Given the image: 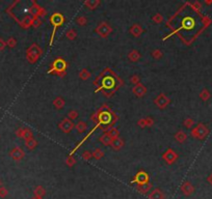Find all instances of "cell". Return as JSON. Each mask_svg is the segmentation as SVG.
Instances as JSON below:
<instances>
[{
    "instance_id": "6da1fadb",
    "label": "cell",
    "mask_w": 212,
    "mask_h": 199,
    "mask_svg": "<svg viewBox=\"0 0 212 199\" xmlns=\"http://www.w3.org/2000/svg\"><path fill=\"white\" fill-rule=\"evenodd\" d=\"M66 69H67V62L62 58H57L56 60H54V62L51 65V69L48 71L49 74L55 72L56 74H58L59 76H64L66 74Z\"/></svg>"
},
{
    "instance_id": "7a4b0ae2",
    "label": "cell",
    "mask_w": 212,
    "mask_h": 199,
    "mask_svg": "<svg viewBox=\"0 0 212 199\" xmlns=\"http://www.w3.org/2000/svg\"><path fill=\"white\" fill-rule=\"evenodd\" d=\"M50 22H51V24L54 26L53 35H52V38H51V43H52L53 36H54V33H55V29H56V27H58V26H60L61 24H64V22H65V17H64L61 14H59V12H55V14H53V15L51 16V18H50Z\"/></svg>"
},
{
    "instance_id": "3957f363",
    "label": "cell",
    "mask_w": 212,
    "mask_h": 199,
    "mask_svg": "<svg viewBox=\"0 0 212 199\" xmlns=\"http://www.w3.org/2000/svg\"><path fill=\"white\" fill-rule=\"evenodd\" d=\"M42 55V49L37 45H32L28 49V58L30 62H35Z\"/></svg>"
},
{
    "instance_id": "277c9868",
    "label": "cell",
    "mask_w": 212,
    "mask_h": 199,
    "mask_svg": "<svg viewBox=\"0 0 212 199\" xmlns=\"http://www.w3.org/2000/svg\"><path fill=\"white\" fill-rule=\"evenodd\" d=\"M112 29L110 27V25L107 24L106 22H102L98 25V27L96 28V32L102 37H106L111 33Z\"/></svg>"
},
{
    "instance_id": "5b68a950",
    "label": "cell",
    "mask_w": 212,
    "mask_h": 199,
    "mask_svg": "<svg viewBox=\"0 0 212 199\" xmlns=\"http://www.w3.org/2000/svg\"><path fill=\"white\" fill-rule=\"evenodd\" d=\"M192 136H195V138H200V139H203L205 137L207 136L208 134V129L205 127L203 124H200L195 130H192Z\"/></svg>"
},
{
    "instance_id": "8992f818",
    "label": "cell",
    "mask_w": 212,
    "mask_h": 199,
    "mask_svg": "<svg viewBox=\"0 0 212 199\" xmlns=\"http://www.w3.org/2000/svg\"><path fill=\"white\" fill-rule=\"evenodd\" d=\"M170 104V99L164 95V93H160L156 99H155V105L157 106L159 109H163Z\"/></svg>"
},
{
    "instance_id": "52a82bcc",
    "label": "cell",
    "mask_w": 212,
    "mask_h": 199,
    "mask_svg": "<svg viewBox=\"0 0 212 199\" xmlns=\"http://www.w3.org/2000/svg\"><path fill=\"white\" fill-rule=\"evenodd\" d=\"M73 128H74V124H73L72 120L69 119V118H65V119H62L59 124V129L61 130L62 132H65V133L71 132V131L73 130Z\"/></svg>"
},
{
    "instance_id": "ba28073f",
    "label": "cell",
    "mask_w": 212,
    "mask_h": 199,
    "mask_svg": "<svg viewBox=\"0 0 212 199\" xmlns=\"http://www.w3.org/2000/svg\"><path fill=\"white\" fill-rule=\"evenodd\" d=\"M163 159L166 161L167 164H173L177 161L178 154L173 150V149H167L166 152L163 154Z\"/></svg>"
},
{
    "instance_id": "9c48e42d",
    "label": "cell",
    "mask_w": 212,
    "mask_h": 199,
    "mask_svg": "<svg viewBox=\"0 0 212 199\" xmlns=\"http://www.w3.org/2000/svg\"><path fill=\"white\" fill-rule=\"evenodd\" d=\"M148 182H149V175H148L145 171L137 172L134 179L132 180V183H136V184H138V185L145 184V183H148Z\"/></svg>"
},
{
    "instance_id": "30bf717a",
    "label": "cell",
    "mask_w": 212,
    "mask_h": 199,
    "mask_svg": "<svg viewBox=\"0 0 212 199\" xmlns=\"http://www.w3.org/2000/svg\"><path fill=\"white\" fill-rule=\"evenodd\" d=\"M111 114H110L108 111H103L101 112L98 116V119H99V124H108L111 121Z\"/></svg>"
},
{
    "instance_id": "8fae6325",
    "label": "cell",
    "mask_w": 212,
    "mask_h": 199,
    "mask_svg": "<svg viewBox=\"0 0 212 199\" xmlns=\"http://www.w3.org/2000/svg\"><path fill=\"white\" fill-rule=\"evenodd\" d=\"M181 191H182V193L185 196H190L195 192V188H193V186L189 182H185L181 186Z\"/></svg>"
},
{
    "instance_id": "7c38bea8",
    "label": "cell",
    "mask_w": 212,
    "mask_h": 199,
    "mask_svg": "<svg viewBox=\"0 0 212 199\" xmlns=\"http://www.w3.org/2000/svg\"><path fill=\"white\" fill-rule=\"evenodd\" d=\"M132 91H133V93L136 95V97H142V95H146V92H147V88H146V87L144 86L142 83H139V84L135 85V86L133 87Z\"/></svg>"
},
{
    "instance_id": "4fadbf2b",
    "label": "cell",
    "mask_w": 212,
    "mask_h": 199,
    "mask_svg": "<svg viewBox=\"0 0 212 199\" xmlns=\"http://www.w3.org/2000/svg\"><path fill=\"white\" fill-rule=\"evenodd\" d=\"M152 189V184L151 183H145V184H142V185H137V190L138 192L142 193V194H147L151 191Z\"/></svg>"
},
{
    "instance_id": "5bb4252c",
    "label": "cell",
    "mask_w": 212,
    "mask_h": 199,
    "mask_svg": "<svg viewBox=\"0 0 212 199\" xmlns=\"http://www.w3.org/2000/svg\"><path fill=\"white\" fill-rule=\"evenodd\" d=\"M110 146L112 147V149H115V150H120L123 146H124V141L123 139H121L120 137H117V138H115V139H112V142Z\"/></svg>"
},
{
    "instance_id": "9a60e30c",
    "label": "cell",
    "mask_w": 212,
    "mask_h": 199,
    "mask_svg": "<svg viewBox=\"0 0 212 199\" xmlns=\"http://www.w3.org/2000/svg\"><path fill=\"white\" fill-rule=\"evenodd\" d=\"M149 199H165V196L160 189H155L149 194Z\"/></svg>"
},
{
    "instance_id": "2e32d148",
    "label": "cell",
    "mask_w": 212,
    "mask_h": 199,
    "mask_svg": "<svg viewBox=\"0 0 212 199\" xmlns=\"http://www.w3.org/2000/svg\"><path fill=\"white\" fill-rule=\"evenodd\" d=\"M142 26L140 25H138V24H134V25H132V27L130 28V33L133 35V36H135V37H137V36H139L140 34L142 33Z\"/></svg>"
},
{
    "instance_id": "e0dca14e",
    "label": "cell",
    "mask_w": 212,
    "mask_h": 199,
    "mask_svg": "<svg viewBox=\"0 0 212 199\" xmlns=\"http://www.w3.org/2000/svg\"><path fill=\"white\" fill-rule=\"evenodd\" d=\"M65 104H66L65 100L60 97H55V99L53 100V106H54L56 109H62V108L65 107Z\"/></svg>"
},
{
    "instance_id": "ac0fdd59",
    "label": "cell",
    "mask_w": 212,
    "mask_h": 199,
    "mask_svg": "<svg viewBox=\"0 0 212 199\" xmlns=\"http://www.w3.org/2000/svg\"><path fill=\"white\" fill-rule=\"evenodd\" d=\"M128 58H129L130 61L136 62V61H138V60H139L140 54H139V52H138L137 50H132V51H131V52L128 54Z\"/></svg>"
},
{
    "instance_id": "d6986e66",
    "label": "cell",
    "mask_w": 212,
    "mask_h": 199,
    "mask_svg": "<svg viewBox=\"0 0 212 199\" xmlns=\"http://www.w3.org/2000/svg\"><path fill=\"white\" fill-rule=\"evenodd\" d=\"M12 158L15 160H20V159H22L23 157H24V152H23L22 149L21 148H15L14 150H12Z\"/></svg>"
},
{
    "instance_id": "ffe728a7",
    "label": "cell",
    "mask_w": 212,
    "mask_h": 199,
    "mask_svg": "<svg viewBox=\"0 0 212 199\" xmlns=\"http://www.w3.org/2000/svg\"><path fill=\"white\" fill-rule=\"evenodd\" d=\"M100 141H101V143L104 145H110L112 142V138L107 134V133H105V134H103L102 136L100 137Z\"/></svg>"
},
{
    "instance_id": "44dd1931",
    "label": "cell",
    "mask_w": 212,
    "mask_h": 199,
    "mask_svg": "<svg viewBox=\"0 0 212 199\" xmlns=\"http://www.w3.org/2000/svg\"><path fill=\"white\" fill-rule=\"evenodd\" d=\"M186 138H187L186 134H185V132H183V131H179V132H177L176 135H175V139L177 140L178 142H180V143L184 142L185 140H186Z\"/></svg>"
},
{
    "instance_id": "7402d4cb",
    "label": "cell",
    "mask_w": 212,
    "mask_h": 199,
    "mask_svg": "<svg viewBox=\"0 0 212 199\" xmlns=\"http://www.w3.org/2000/svg\"><path fill=\"white\" fill-rule=\"evenodd\" d=\"M84 4L86 5L88 8H90V10H95L98 5L100 4V1L99 0H87V1L84 2Z\"/></svg>"
},
{
    "instance_id": "603a6c76",
    "label": "cell",
    "mask_w": 212,
    "mask_h": 199,
    "mask_svg": "<svg viewBox=\"0 0 212 199\" xmlns=\"http://www.w3.org/2000/svg\"><path fill=\"white\" fill-rule=\"evenodd\" d=\"M115 85V80L112 79L111 77H106L103 80V88H110Z\"/></svg>"
},
{
    "instance_id": "cb8c5ba5",
    "label": "cell",
    "mask_w": 212,
    "mask_h": 199,
    "mask_svg": "<svg viewBox=\"0 0 212 199\" xmlns=\"http://www.w3.org/2000/svg\"><path fill=\"white\" fill-rule=\"evenodd\" d=\"M92 154H93V158H95L96 160H100L104 156V152H103V150L101 148H96Z\"/></svg>"
},
{
    "instance_id": "d4e9b609",
    "label": "cell",
    "mask_w": 212,
    "mask_h": 199,
    "mask_svg": "<svg viewBox=\"0 0 212 199\" xmlns=\"http://www.w3.org/2000/svg\"><path fill=\"white\" fill-rule=\"evenodd\" d=\"M86 128H87V124L84 121H81V120L78 121L77 124H76V129H77V131L79 133H83L86 130Z\"/></svg>"
},
{
    "instance_id": "484cf974",
    "label": "cell",
    "mask_w": 212,
    "mask_h": 199,
    "mask_svg": "<svg viewBox=\"0 0 212 199\" xmlns=\"http://www.w3.org/2000/svg\"><path fill=\"white\" fill-rule=\"evenodd\" d=\"M35 196L37 197V198H42L44 195H45V190H44V188L43 187H41V186H39V187H37L35 188Z\"/></svg>"
},
{
    "instance_id": "4316f807",
    "label": "cell",
    "mask_w": 212,
    "mask_h": 199,
    "mask_svg": "<svg viewBox=\"0 0 212 199\" xmlns=\"http://www.w3.org/2000/svg\"><path fill=\"white\" fill-rule=\"evenodd\" d=\"M66 36L69 38L70 40H73L76 38V36H77V33H76V31H75L74 29H69L67 31V33H66Z\"/></svg>"
},
{
    "instance_id": "83f0119b",
    "label": "cell",
    "mask_w": 212,
    "mask_h": 199,
    "mask_svg": "<svg viewBox=\"0 0 212 199\" xmlns=\"http://www.w3.org/2000/svg\"><path fill=\"white\" fill-rule=\"evenodd\" d=\"M79 77H80V79H82V80H87L90 77V73L87 70H85V69H83V70H81V72L79 73Z\"/></svg>"
},
{
    "instance_id": "f1b7e54d",
    "label": "cell",
    "mask_w": 212,
    "mask_h": 199,
    "mask_svg": "<svg viewBox=\"0 0 212 199\" xmlns=\"http://www.w3.org/2000/svg\"><path fill=\"white\" fill-rule=\"evenodd\" d=\"M107 134L111 137L112 139H115V138H117V137H119V134H120V133H119V130L117 129H115V128H111V129L107 132Z\"/></svg>"
},
{
    "instance_id": "f546056e",
    "label": "cell",
    "mask_w": 212,
    "mask_h": 199,
    "mask_svg": "<svg viewBox=\"0 0 212 199\" xmlns=\"http://www.w3.org/2000/svg\"><path fill=\"white\" fill-rule=\"evenodd\" d=\"M37 141L35 139H33V138L26 141V146H27L29 149H33L35 146H37Z\"/></svg>"
},
{
    "instance_id": "4dcf8cb0",
    "label": "cell",
    "mask_w": 212,
    "mask_h": 199,
    "mask_svg": "<svg viewBox=\"0 0 212 199\" xmlns=\"http://www.w3.org/2000/svg\"><path fill=\"white\" fill-rule=\"evenodd\" d=\"M68 118L71 120H75L78 118V112L76 110H71L69 113H68Z\"/></svg>"
},
{
    "instance_id": "1f68e13d",
    "label": "cell",
    "mask_w": 212,
    "mask_h": 199,
    "mask_svg": "<svg viewBox=\"0 0 212 199\" xmlns=\"http://www.w3.org/2000/svg\"><path fill=\"white\" fill-rule=\"evenodd\" d=\"M23 137L25 138V140L27 141V140L32 139V133L30 131L29 129H25L24 130V134H23Z\"/></svg>"
},
{
    "instance_id": "d6a6232c",
    "label": "cell",
    "mask_w": 212,
    "mask_h": 199,
    "mask_svg": "<svg viewBox=\"0 0 212 199\" xmlns=\"http://www.w3.org/2000/svg\"><path fill=\"white\" fill-rule=\"evenodd\" d=\"M152 55H153V57L155 58V59H160V58L162 57V52L160 51L159 49H156V50H154L152 52Z\"/></svg>"
},
{
    "instance_id": "836d02e7",
    "label": "cell",
    "mask_w": 212,
    "mask_h": 199,
    "mask_svg": "<svg viewBox=\"0 0 212 199\" xmlns=\"http://www.w3.org/2000/svg\"><path fill=\"white\" fill-rule=\"evenodd\" d=\"M32 22H33L32 18L26 17L24 19V21H23V25H24L25 27H28V26H30V25H32Z\"/></svg>"
},
{
    "instance_id": "e575fe53",
    "label": "cell",
    "mask_w": 212,
    "mask_h": 199,
    "mask_svg": "<svg viewBox=\"0 0 212 199\" xmlns=\"http://www.w3.org/2000/svg\"><path fill=\"white\" fill-rule=\"evenodd\" d=\"M86 22H87V20L84 16H80V17L77 18V23L79 25H81V26H84V25L86 24Z\"/></svg>"
},
{
    "instance_id": "d590c367",
    "label": "cell",
    "mask_w": 212,
    "mask_h": 199,
    "mask_svg": "<svg viewBox=\"0 0 212 199\" xmlns=\"http://www.w3.org/2000/svg\"><path fill=\"white\" fill-rule=\"evenodd\" d=\"M130 82L132 83V84H139V77L137 76V75H133L132 77L130 78Z\"/></svg>"
},
{
    "instance_id": "8d00e7d4",
    "label": "cell",
    "mask_w": 212,
    "mask_h": 199,
    "mask_svg": "<svg viewBox=\"0 0 212 199\" xmlns=\"http://www.w3.org/2000/svg\"><path fill=\"white\" fill-rule=\"evenodd\" d=\"M200 97H202L203 101H207V100L209 99L210 95H209V92H208V90H203V91L201 92V95H200Z\"/></svg>"
},
{
    "instance_id": "74e56055",
    "label": "cell",
    "mask_w": 212,
    "mask_h": 199,
    "mask_svg": "<svg viewBox=\"0 0 212 199\" xmlns=\"http://www.w3.org/2000/svg\"><path fill=\"white\" fill-rule=\"evenodd\" d=\"M92 157H93V154L90 152V150H85V152L82 154V158H83V160H85V161L90 160Z\"/></svg>"
},
{
    "instance_id": "f35d334b",
    "label": "cell",
    "mask_w": 212,
    "mask_h": 199,
    "mask_svg": "<svg viewBox=\"0 0 212 199\" xmlns=\"http://www.w3.org/2000/svg\"><path fill=\"white\" fill-rule=\"evenodd\" d=\"M76 163V160L74 159V158H72V157H69L67 160H66V164L68 165L69 167H72L73 165Z\"/></svg>"
},
{
    "instance_id": "ab89813d",
    "label": "cell",
    "mask_w": 212,
    "mask_h": 199,
    "mask_svg": "<svg viewBox=\"0 0 212 199\" xmlns=\"http://www.w3.org/2000/svg\"><path fill=\"white\" fill-rule=\"evenodd\" d=\"M153 21L156 23H161L163 21V17H162L160 14H156V15L153 17Z\"/></svg>"
},
{
    "instance_id": "60d3db41",
    "label": "cell",
    "mask_w": 212,
    "mask_h": 199,
    "mask_svg": "<svg viewBox=\"0 0 212 199\" xmlns=\"http://www.w3.org/2000/svg\"><path fill=\"white\" fill-rule=\"evenodd\" d=\"M192 124H193V120H192L191 118H187V119H185V121H184L185 128L189 129V128L192 127Z\"/></svg>"
},
{
    "instance_id": "b9f144b4",
    "label": "cell",
    "mask_w": 212,
    "mask_h": 199,
    "mask_svg": "<svg viewBox=\"0 0 212 199\" xmlns=\"http://www.w3.org/2000/svg\"><path fill=\"white\" fill-rule=\"evenodd\" d=\"M146 124H147V127H152L154 124V119L152 117H147L146 118Z\"/></svg>"
},
{
    "instance_id": "7bdbcfd3",
    "label": "cell",
    "mask_w": 212,
    "mask_h": 199,
    "mask_svg": "<svg viewBox=\"0 0 212 199\" xmlns=\"http://www.w3.org/2000/svg\"><path fill=\"white\" fill-rule=\"evenodd\" d=\"M137 124H138V127H140V128L147 127V124H146V118H142V119H139L138 121H137Z\"/></svg>"
},
{
    "instance_id": "ee69618b",
    "label": "cell",
    "mask_w": 212,
    "mask_h": 199,
    "mask_svg": "<svg viewBox=\"0 0 212 199\" xmlns=\"http://www.w3.org/2000/svg\"><path fill=\"white\" fill-rule=\"evenodd\" d=\"M32 25H33V27H37V26H40V25H41V20H40V18H39V17L35 18V19H33Z\"/></svg>"
},
{
    "instance_id": "f6af8a7d",
    "label": "cell",
    "mask_w": 212,
    "mask_h": 199,
    "mask_svg": "<svg viewBox=\"0 0 212 199\" xmlns=\"http://www.w3.org/2000/svg\"><path fill=\"white\" fill-rule=\"evenodd\" d=\"M6 194H8L6 190H5V189H0V196H1V197H4Z\"/></svg>"
},
{
    "instance_id": "bcb514c9",
    "label": "cell",
    "mask_w": 212,
    "mask_h": 199,
    "mask_svg": "<svg viewBox=\"0 0 212 199\" xmlns=\"http://www.w3.org/2000/svg\"><path fill=\"white\" fill-rule=\"evenodd\" d=\"M208 182H209V184L212 186V174H210V176L208 177Z\"/></svg>"
},
{
    "instance_id": "7dc6e473",
    "label": "cell",
    "mask_w": 212,
    "mask_h": 199,
    "mask_svg": "<svg viewBox=\"0 0 212 199\" xmlns=\"http://www.w3.org/2000/svg\"><path fill=\"white\" fill-rule=\"evenodd\" d=\"M10 45L12 46H14V45H16V42H14V40H10Z\"/></svg>"
}]
</instances>
